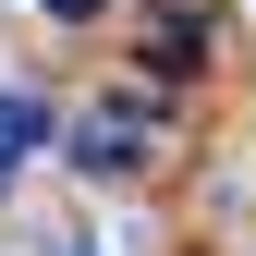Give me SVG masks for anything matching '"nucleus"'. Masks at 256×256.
<instances>
[{
    "label": "nucleus",
    "mask_w": 256,
    "mask_h": 256,
    "mask_svg": "<svg viewBox=\"0 0 256 256\" xmlns=\"http://www.w3.org/2000/svg\"><path fill=\"white\" fill-rule=\"evenodd\" d=\"M61 256H98V244H61Z\"/></svg>",
    "instance_id": "nucleus-4"
},
{
    "label": "nucleus",
    "mask_w": 256,
    "mask_h": 256,
    "mask_svg": "<svg viewBox=\"0 0 256 256\" xmlns=\"http://www.w3.org/2000/svg\"><path fill=\"white\" fill-rule=\"evenodd\" d=\"M49 12H61V24H98V12H110V0H49Z\"/></svg>",
    "instance_id": "nucleus-3"
},
{
    "label": "nucleus",
    "mask_w": 256,
    "mask_h": 256,
    "mask_svg": "<svg viewBox=\"0 0 256 256\" xmlns=\"http://www.w3.org/2000/svg\"><path fill=\"white\" fill-rule=\"evenodd\" d=\"M0 183H12V158H0Z\"/></svg>",
    "instance_id": "nucleus-5"
},
{
    "label": "nucleus",
    "mask_w": 256,
    "mask_h": 256,
    "mask_svg": "<svg viewBox=\"0 0 256 256\" xmlns=\"http://www.w3.org/2000/svg\"><path fill=\"white\" fill-rule=\"evenodd\" d=\"M49 146V98L37 86H0V158H37Z\"/></svg>",
    "instance_id": "nucleus-2"
},
{
    "label": "nucleus",
    "mask_w": 256,
    "mask_h": 256,
    "mask_svg": "<svg viewBox=\"0 0 256 256\" xmlns=\"http://www.w3.org/2000/svg\"><path fill=\"white\" fill-rule=\"evenodd\" d=\"M146 158H158V110H134V98H98V110L74 122V171H86V183H134Z\"/></svg>",
    "instance_id": "nucleus-1"
}]
</instances>
